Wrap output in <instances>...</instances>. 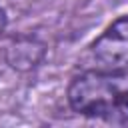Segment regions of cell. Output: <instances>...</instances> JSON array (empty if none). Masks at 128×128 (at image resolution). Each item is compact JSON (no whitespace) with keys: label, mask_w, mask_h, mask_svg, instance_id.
Segmentation results:
<instances>
[{"label":"cell","mask_w":128,"mask_h":128,"mask_svg":"<svg viewBox=\"0 0 128 128\" xmlns=\"http://www.w3.org/2000/svg\"><path fill=\"white\" fill-rule=\"evenodd\" d=\"M66 98L70 108L82 116L128 126V88L122 86V74L80 70L70 80Z\"/></svg>","instance_id":"6da1fadb"},{"label":"cell","mask_w":128,"mask_h":128,"mask_svg":"<svg viewBox=\"0 0 128 128\" xmlns=\"http://www.w3.org/2000/svg\"><path fill=\"white\" fill-rule=\"evenodd\" d=\"M46 56V44L34 34H18L4 46V60L18 72L34 70Z\"/></svg>","instance_id":"3957f363"},{"label":"cell","mask_w":128,"mask_h":128,"mask_svg":"<svg viewBox=\"0 0 128 128\" xmlns=\"http://www.w3.org/2000/svg\"><path fill=\"white\" fill-rule=\"evenodd\" d=\"M6 26H8V16H6V10L0 6V34L6 30Z\"/></svg>","instance_id":"277c9868"},{"label":"cell","mask_w":128,"mask_h":128,"mask_svg":"<svg viewBox=\"0 0 128 128\" xmlns=\"http://www.w3.org/2000/svg\"><path fill=\"white\" fill-rule=\"evenodd\" d=\"M78 68L122 76L128 72V14L114 20L86 46L78 60Z\"/></svg>","instance_id":"7a4b0ae2"}]
</instances>
